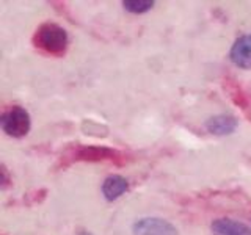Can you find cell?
<instances>
[{
	"instance_id": "6da1fadb",
	"label": "cell",
	"mask_w": 251,
	"mask_h": 235,
	"mask_svg": "<svg viewBox=\"0 0 251 235\" xmlns=\"http://www.w3.org/2000/svg\"><path fill=\"white\" fill-rule=\"evenodd\" d=\"M35 46L47 53H52V55L65 53L66 47H68L66 30L57 25V24H50V22L43 24V25L36 30Z\"/></svg>"
},
{
	"instance_id": "7a4b0ae2",
	"label": "cell",
	"mask_w": 251,
	"mask_h": 235,
	"mask_svg": "<svg viewBox=\"0 0 251 235\" xmlns=\"http://www.w3.org/2000/svg\"><path fill=\"white\" fill-rule=\"evenodd\" d=\"M0 125L6 135L21 138L30 130V115L22 107H11L0 118Z\"/></svg>"
},
{
	"instance_id": "3957f363",
	"label": "cell",
	"mask_w": 251,
	"mask_h": 235,
	"mask_svg": "<svg viewBox=\"0 0 251 235\" xmlns=\"http://www.w3.org/2000/svg\"><path fill=\"white\" fill-rule=\"evenodd\" d=\"M133 235H176V227L162 218H141L132 226Z\"/></svg>"
},
{
	"instance_id": "277c9868",
	"label": "cell",
	"mask_w": 251,
	"mask_h": 235,
	"mask_svg": "<svg viewBox=\"0 0 251 235\" xmlns=\"http://www.w3.org/2000/svg\"><path fill=\"white\" fill-rule=\"evenodd\" d=\"M231 61L242 69H251V35H243L231 47Z\"/></svg>"
},
{
	"instance_id": "5b68a950",
	"label": "cell",
	"mask_w": 251,
	"mask_h": 235,
	"mask_svg": "<svg viewBox=\"0 0 251 235\" xmlns=\"http://www.w3.org/2000/svg\"><path fill=\"white\" fill-rule=\"evenodd\" d=\"M214 235H251V229L240 221L229 218H220L215 219L210 226Z\"/></svg>"
},
{
	"instance_id": "8992f818",
	"label": "cell",
	"mask_w": 251,
	"mask_h": 235,
	"mask_svg": "<svg viewBox=\"0 0 251 235\" xmlns=\"http://www.w3.org/2000/svg\"><path fill=\"white\" fill-rule=\"evenodd\" d=\"M237 127V119L231 115L212 116L206 122V129L214 135H229Z\"/></svg>"
},
{
	"instance_id": "52a82bcc",
	"label": "cell",
	"mask_w": 251,
	"mask_h": 235,
	"mask_svg": "<svg viewBox=\"0 0 251 235\" xmlns=\"http://www.w3.org/2000/svg\"><path fill=\"white\" fill-rule=\"evenodd\" d=\"M126 190H127V180L118 174L108 176L102 184V193H104L107 201L118 199Z\"/></svg>"
},
{
	"instance_id": "ba28073f",
	"label": "cell",
	"mask_w": 251,
	"mask_h": 235,
	"mask_svg": "<svg viewBox=\"0 0 251 235\" xmlns=\"http://www.w3.org/2000/svg\"><path fill=\"white\" fill-rule=\"evenodd\" d=\"M123 5L127 11L140 14V13L151 10L154 6V2L152 0H126V2H123Z\"/></svg>"
},
{
	"instance_id": "9c48e42d",
	"label": "cell",
	"mask_w": 251,
	"mask_h": 235,
	"mask_svg": "<svg viewBox=\"0 0 251 235\" xmlns=\"http://www.w3.org/2000/svg\"><path fill=\"white\" fill-rule=\"evenodd\" d=\"M105 155H113L112 151L108 149H83L80 154V159H86V160H99V159H105Z\"/></svg>"
},
{
	"instance_id": "30bf717a",
	"label": "cell",
	"mask_w": 251,
	"mask_h": 235,
	"mask_svg": "<svg viewBox=\"0 0 251 235\" xmlns=\"http://www.w3.org/2000/svg\"><path fill=\"white\" fill-rule=\"evenodd\" d=\"M78 235H91V234H90V232H86V231H83V232H80Z\"/></svg>"
}]
</instances>
